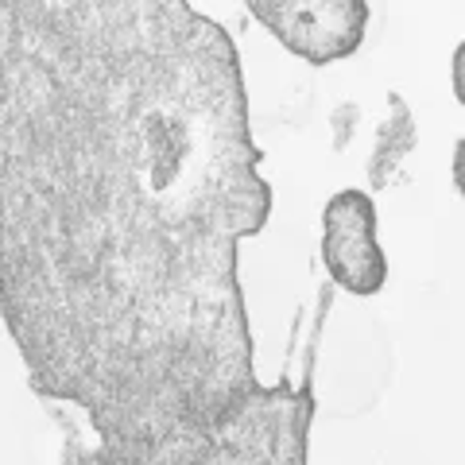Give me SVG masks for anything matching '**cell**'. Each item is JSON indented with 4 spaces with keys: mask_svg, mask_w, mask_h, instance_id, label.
I'll return each mask as SVG.
<instances>
[{
    "mask_svg": "<svg viewBox=\"0 0 465 465\" xmlns=\"http://www.w3.org/2000/svg\"><path fill=\"white\" fill-rule=\"evenodd\" d=\"M237 39L191 0H0V318L43 403L152 446L252 400L272 217Z\"/></svg>",
    "mask_w": 465,
    "mask_h": 465,
    "instance_id": "1",
    "label": "cell"
},
{
    "mask_svg": "<svg viewBox=\"0 0 465 465\" xmlns=\"http://www.w3.org/2000/svg\"><path fill=\"white\" fill-rule=\"evenodd\" d=\"M314 407V361L307 357L299 384L283 376L217 423L174 430L152 446H97L63 403H47V411L63 430V465H307Z\"/></svg>",
    "mask_w": 465,
    "mask_h": 465,
    "instance_id": "2",
    "label": "cell"
},
{
    "mask_svg": "<svg viewBox=\"0 0 465 465\" xmlns=\"http://www.w3.org/2000/svg\"><path fill=\"white\" fill-rule=\"evenodd\" d=\"M252 20L287 54L330 66L357 54L369 35V0H244Z\"/></svg>",
    "mask_w": 465,
    "mask_h": 465,
    "instance_id": "3",
    "label": "cell"
},
{
    "mask_svg": "<svg viewBox=\"0 0 465 465\" xmlns=\"http://www.w3.org/2000/svg\"><path fill=\"white\" fill-rule=\"evenodd\" d=\"M322 268L345 295L372 299L388 287V256L376 237V202L369 191H338L322 210Z\"/></svg>",
    "mask_w": 465,
    "mask_h": 465,
    "instance_id": "4",
    "label": "cell"
},
{
    "mask_svg": "<svg viewBox=\"0 0 465 465\" xmlns=\"http://www.w3.org/2000/svg\"><path fill=\"white\" fill-rule=\"evenodd\" d=\"M388 121L381 124L376 133V143H372V159H369V183L372 191H384L391 183V174L403 163L407 155L415 152L419 143V128H415V116L407 109V101L400 94H388Z\"/></svg>",
    "mask_w": 465,
    "mask_h": 465,
    "instance_id": "5",
    "label": "cell"
},
{
    "mask_svg": "<svg viewBox=\"0 0 465 465\" xmlns=\"http://www.w3.org/2000/svg\"><path fill=\"white\" fill-rule=\"evenodd\" d=\"M450 90H454L458 105L465 109V39L454 47V58H450Z\"/></svg>",
    "mask_w": 465,
    "mask_h": 465,
    "instance_id": "6",
    "label": "cell"
}]
</instances>
